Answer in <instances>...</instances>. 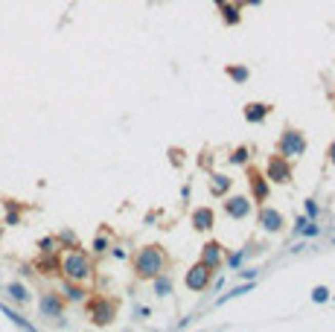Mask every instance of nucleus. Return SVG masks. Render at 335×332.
Segmentation results:
<instances>
[{"label":"nucleus","mask_w":335,"mask_h":332,"mask_svg":"<svg viewBox=\"0 0 335 332\" xmlns=\"http://www.w3.org/2000/svg\"><path fill=\"white\" fill-rule=\"evenodd\" d=\"M166 268H169V253L163 251L161 245H143L134 253V277L137 280H152Z\"/></svg>","instance_id":"obj_1"},{"label":"nucleus","mask_w":335,"mask_h":332,"mask_svg":"<svg viewBox=\"0 0 335 332\" xmlns=\"http://www.w3.org/2000/svg\"><path fill=\"white\" fill-rule=\"evenodd\" d=\"M58 274H64V280H76V283L91 280V274H93L91 257L85 251H79V248H70V251L58 260Z\"/></svg>","instance_id":"obj_2"},{"label":"nucleus","mask_w":335,"mask_h":332,"mask_svg":"<svg viewBox=\"0 0 335 332\" xmlns=\"http://www.w3.org/2000/svg\"><path fill=\"white\" fill-rule=\"evenodd\" d=\"M277 154H283V158H300V154H306V137H303V131H298V128L286 126L280 134V143H277Z\"/></svg>","instance_id":"obj_3"},{"label":"nucleus","mask_w":335,"mask_h":332,"mask_svg":"<svg viewBox=\"0 0 335 332\" xmlns=\"http://www.w3.org/2000/svg\"><path fill=\"white\" fill-rule=\"evenodd\" d=\"M117 318V300H108V297H93L91 300V321L93 326H108Z\"/></svg>","instance_id":"obj_4"},{"label":"nucleus","mask_w":335,"mask_h":332,"mask_svg":"<svg viewBox=\"0 0 335 332\" xmlns=\"http://www.w3.org/2000/svg\"><path fill=\"white\" fill-rule=\"evenodd\" d=\"M265 178L268 184H289L291 181V161L283 154H271L265 163Z\"/></svg>","instance_id":"obj_5"},{"label":"nucleus","mask_w":335,"mask_h":332,"mask_svg":"<svg viewBox=\"0 0 335 332\" xmlns=\"http://www.w3.org/2000/svg\"><path fill=\"white\" fill-rule=\"evenodd\" d=\"M210 280H213V268H207L204 262H195V265L184 274V286L190 288V291H195V295H201V291L210 288Z\"/></svg>","instance_id":"obj_6"},{"label":"nucleus","mask_w":335,"mask_h":332,"mask_svg":"<svg viewBox=\"0 0 335 332\" xmlns=\"http://www.w3.org/2000/svg\"><path fill=\"white\" fill-rule=\"evenodd\" d=\"M38 309H41V315L50 318V321H62V318H64V297H62V291H44V295L38 297Z\"/></svg>","instance_id":"obj_7"},{"label":"nucleus","mask_w":335,"mask_h":332,"mask_svg":"<svg viewBox=\"0 0 335 332\" xmlns=\"http://www.w3.org/2000/svg\"><path fill=\"white\" fill-rule=\"evenodd\" d=\"M257 222H260V227H263L265 233H280L283 227H286V219H283L280 210H274V207H265V204H260Z\"/></svg>","instance_id":"obj_8"},{"label":"nucleus","mask_w":335,"mask_h":332,"mask_svg":"<svg viewBox=\"0 0 335 332\" xmlns=\"http://www.w3.org/2000/svg\"><path fill=\"white\" fill-rule=\"evenodd\" d=\"M251 210H254V201H251L248 196H230V198H225V216H227V219L242 222V219L251 216Z\"/></svg>","instance_id":"obj_9"},{"label":"nucleus","mask_w":335,"mask_h":332,"mask_svg":"<svg viewBox=\"0 0 335 332\" xmlns=\"http://www.w3.org/2000/svg\"><path fill=\"white\" fill-rule=\"evenodd\" d=\"M248 184H251V201H257V204H265V201H268V189H271L268 178H265L263 172L248 169Z\"/></svg>","instance_id":"obj_10"},{"label":"nucleus","mask_w":335,"mask_h":332,"mask_svg":"<svg viewBox=\"0 0 335 332\" xmlns=\"http://www.w3.org/2000/svg\"><path fill=\"white\" fill-rule=\"evenodd\" d=\"M199 262H204L207 268L219 271V268H222V262H225V248H222L219 242H207V245H201V257H199Z\"/></svg>","instance_id":"obj_11"},{"label":"nucleus","mask_w":335,"mask_h":332,"mask_svg":"<svg viewBox=\"0 0 335 332\" xmlns=\"http://www.w3.org/2000/svg\"><path fill=\"white\" fill-rule=\"evenodd\" d=\"M271 114V105L268 102H248L242 111V117L251 123V126H260V123H265V117Z\"/></svg>","instance_id":"obj_12"},{"label":"nucleus","mask_w":335,"mask_h":332,"mask_svg":"<svg viewBox=\"0 0 335 332\" xmlns=\"http://www.w3.org/2000/svg\"><path fill=\"white\" fill-rule=\"evenodd\" d=\"M62 297H64V303H85V300H88V291H85V286L76 283V280H64Z\"/></svg>","instance_id":"obj_13"},{"label":"nucleus","mask_w":335,"mask_h":332,"mask_svg":"<svg viewBox=\"0 0 335 332\" xmlns=\"http://www.w3.org/2000/svg\"><path fill=\"white\" fill-rule=\"evenodd\" d=\"M222 12V21H225V27H236L239 21H242V3H233V0H227L219 6Z\"/></svg>","instance_id":"obj_14"},{"label":"nucleus","mask_w":335,"mask_h":332,"mask_svg":"<svg viewBox=\"0 0 335 332\" xmlns=\"http://www.w3.org/2000/svg\"><path fill=\"white\" fill-rule=\"evenodd\" d=\"M213 222H216V216L210 207H199V210H192V227L195 230H213Z\"/></svg>","instance_id":"obj_15"},{"label":"nucleus","mask_w":335,"mask_h":332,"mask_svg":"<svg viewBox=\"0 0 335 332\" xmlns=\"http://www.w3.org/2000/svg\"><path fill=\"white\" fill-rule=\"evenodd\" d=\"M0 315H3L6 321H12L15 326H18V329H27V332L35 329V323L29 321V318H24L21 312H15V309H12V306H6V303H0Z\"/></svg>","instance_id":"obj_16"},{"label":"nucleus","mask_w":335,"mask_h":332,"mask_svg":"<svg viewBox=\"0 0 335 332\" xmlns=\"http://www.w3.org/2000/svg\"><path fill=\"white\" fill-rule=\"evenodd\" d=\"M6 297H9V300H15V303L18 306H27L29 303V288L24 286V283H18V280H12V283H6Z\"/></svg>","instance_id":"obj_17"},{"label":"nucleus","mask_w":335,"mask_h":332,"mask_svg":"<svg viewBox=\"0 0 335 332\" xmlns=\"http://www.w3.org/2000/svg\"><path fill=\"white\" fill-rule=\"evenodd\" d=\"M230 187H233V181L227 178V175H222V172H213V175H210V192H213V196H225Z\"/></svg>","instance_id":"obj_18"},{"label":"nucleus","mask_w":335,"mask_h":332,"mask_svg":"<svg viewBox=\"0 0 335 332\" xmlns=\"http://www.w3.org/2000/svg\"><path fill=\"white\" fill-rule=\"evenodd\" d=\"M152 286H154V295H157V297H169V295H172V277H169L166 271H161L157 277H152Z\"/></svg>","instance_id":"obj_19"},{"label":"nucleus","mask_w":335,"mask_h":332,"mask_svg":"<svg viewBox=\"0 0 335 332\" xmlns=\"http://www.w3.org/2000/svg\"><path fill=\"white\" fill-rule=\"evenodd\" d=\"M254 288H257V283H254V280H245L242 286H236V288H230L227 295L216 297V306H225L227 300H233V297H239V295H248V291H254Z\"/></svg>","instance_id":"obj_20"},{"label":"nucleus","mask_w":335,"mask_h":332,"mask_svg":"<svg viewBox=\"0 0 335 332\" xmlns=\"http://www.w3.org/2000/svg\"><path fill=\"white\" fill-rule=\"evenodd\" d=\"M225 73H227V76H230V79L236 82V85H245V82L251 79V70H248L245 64H227V67H225Z\"/></svg>","instance_id":"obj_21"},{"label":"nucleus","mask_w":335,"mask_h":332,"mask_svg":"<svg viewBox=\"0 0 335 332\" xmlns=\"http://www.w3.org/2000/svg\"><path fill=\"white\" fill-rule=\"evenodd\" d=\"M3 207H6L3 225H6V227H18L21 225V207L15 204V201H3Z\"/></svg>","instance_id":"obj_22"},{"label":"nucleus","mask_w":335,"mask_h":332,"mask_svg":"<svg viewBox=\"0 0 335 332\" xmlns=\"http://www.w3.org/2000/svg\"><path fill=\"white\" fill-rule=\"evenodd\" d=\"M38 268H41V274H58V260L50 257V253H44V260L38 262Z\"/></svg>","instance_id":"obj_23"},{"label":"nucleus","mask_w":335,"mask_h":332,"mask_svg":"<svg viewBox=\"0 0 335 332\" xmlns=\"http://www.w3.org/2000/svg\"><path fill=\"white\" fill-rule=\"evenodd\" d=\"M108 248H111V245H108V236H105V233H96V236H93V245H91V251L96 253V257H102V253L108 251Z\"/></svg>","instance_id":"obj_24"},{"label":"nucleus","mask_w":335,"mask_h":332,"mask_svg":"<svg viewBox=\"0 0 335 332\" xmlns=\"http://www.w3.org/2000/svg\"><path fill=\"white\" fill-rule=\"evenodd\" d=\"M248 161H251L248 146H239V149H233V154H230V163H236V166H245Z\"/></svg>","instance_id":"obj_25"},{"label":"nucleus","mask_w":335,"mask_h":332,"mask_svg":"<svg viewBox=\"0 0 335 332\" xmlns=\"http://www.w3.org/2000/svg\"><path fill=\"white\" fill-rule=\"evenodd\" d=\"M245 257H248V248H239L236 253H230V257L225 260V265H227L230 271H236L239 265H242V260H245Z\"/></svg>","instance_id":"obj_26"},{"label":"nucleus","mask_w":335,"mask_h":332,"mask_svg":"<svg viewBox=\"0 0 335 332\" xmlns=\"http://www.w3.org/2000/svg\"><path fill=\"white\" fill-rule=\"evenodd\" d=\"M298 236H303V239H315V236H321V225H318V222H306V225L300 227Z\"/></svg>","instance_id":"obj_27"},{"label":"nucleus","mask_w":335,"mask_h":332,"mask_svg":"<svg viewBox=\"0 0 335 332\" xmlns=\"http://www.w3.org/2000/svg\"><path fill=\"white\" fill-rule=\"evenodd\" d=\"M58 245H64V248H79V239H76L73 230H62V233H58Z\"/></svg>","instance_id":"obj_28"},{"label":"nucleus","mask_w":335,"mask_h":332,"mask_svg":"<svg viewBox=\"0 0 335 332\" xmlns=\"http://www.w3.org/2000/svg\"><path fill=\"white\" fill-rule=\"evenodd\" d=\"M303 210H306V216L312 219V222H318V216H321V207H318L315 198H306V201H303Z\"/></svg>","instance_id":"obj_29"},{"label":"nucleus","mask_w":335,"mask_h":332,"mask_svg":"<svg viewBox=\"0 0 335 332\" xmlns=\"http://www.w3.org/2000/svg\"><path fill=\"white\" fill-rule=\"evenodd\" d=\"M55 245H58L55 236H44V239L38 242V248H41V253H55Z\"/></svg>","instance_id":"obj_30"},{"label":"nucleus","mask_w":335,"mask_h":332,"mask_svg":"<svg viewBox=\"0 0 335 332\" xmlns=\"http://www.w3.org/2000/svg\"><path fill=\"white\" fill-rule=\"evenodd\" d=\"M312 300H315V303H326V300H329V288H326V286H315V288H312Z\"/></svg>","instance_id":"obj_31"},{"label":"nucleus","mask_w":335,"mask_h":332,"mask_svg":"<svg viewBox=\"0 0 335 332\" xmlns=\"http://www.w3.org/2000/svg\"><path fill=\"white\" fill-rule=\"evenodd\" d=\"M306 222H312V219H309V216H306V213H303V216H294V236H298V233H300V227L306 225Z\"/></svg>","instance_id":"obj_32"},{"label":"nucleus","mask_w":335,"mask_h":332,"mask_svg":"<svg viewBox=\"0 0 335 332\" xmlns=\"http://www.w3.org/2000/svg\"><path fill=\"white\" fill-rule=\"evenodd\" d=\"M111 257L123 262V260H126V257H128V251H126V248H123V245H117V248H111Z\"/></svg>","instance_id":"obj_33"},{"label":"nucleus","mask_w":335,"mask_h":332,"mask_svg":"<svg viewBox=\"0 0 335 332\" xmlns=\"http://www.w3.org/2000/svg\"><path fill=\"white\" fill-rule=\"evenodd\" d=\"M242 280H257V268H236Z\"/></svg>","instance_id":"obj_34"},{"label":"nucleus","mask_w":335,"mask_h":332,"mask_svg":"<svg viewBox=\"0 0 335 332\" xmlns=\"http://www.w3.org/2000/svg\"><path fill=\"white\" fill-rule=\"evenodd\" d=\"M134 315H137V318H140V321H143L146 315H149V309H146V306H137V309H134Z\"/></svg>","instance_id":"obj_35"},{"label":"nucleus","mask_w":335,"mask_h":332,"mask_svg":"<svg viewBox=\"0 0 335 332\" xmlns=\"http://www.w3.org/2000/svg\"><path fill=\"white\" fill-rule=\"evenodd\" d=\"M326 158H329V163H332V166H335V143L329 146V149H326Z\"/></svg>","instance_id":"obj_36"},{"label":"nucleus","mask_w":335,"mask_h":332,"mask_svg":"<svg viewBox=\"0 0 335 332\" xmlns=\"http://www.w3.org/2000/svg\"><path fill=\"white\" fill-rule=\"evenodd\" d=\"M242 6H263V0H239Z\"/></svg>","instance_id":"obj_37"},{"label":"nucleus","mask_w":335,"mask_h":332,"mask_svg":"<svg viewBox=\"0 0 335 332\" xmlns=\"http://www.w3.org/2000/svg\"><path fill=\"white\" fill-rule=\"evenodd\" d=\"M213 3H216V6H222V3H227V0H213Z\"/></svg>","instance_id":"obj_38"},{"label":"nucleus","mask_w":335,"mask_h":332,"mask_svg":"<svg viewBox=\"0 0 335 332\" xmlns=\"http://www.w3.org/2000/svg\"><path fill=\"white\" fill-rule=\"evenodd\" d=\"M0 239H3V225H0Z\"/></svg>","instance_id":"obj_39"},{"label":"nucleus","mask_w":335,"mask_h":332,"mask_svg":"<svg viewBox=\"0 0 335 332\" xmlns=\"http://www.w3.org/2000/svg\"><path fill=\"white\" fill-rule=\"evenodd\" d=\"M332 245H335V233H332Z\"/></svg>","instance_id":"obj_40"},{"label":"nucleus","mask_w":335,"mask_h":332,"mask_svg":"<svg viewBox=\"0 0 335 332\" xmlns=\"http://www.w3.org/2000/svg\"><path fill=\"white\" fill-rule=\"evenodd\" d=\"M329 297H332V300H335V295H329Z\"/></svg>","instance_id":"obj_41"}]
</instances>
